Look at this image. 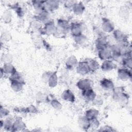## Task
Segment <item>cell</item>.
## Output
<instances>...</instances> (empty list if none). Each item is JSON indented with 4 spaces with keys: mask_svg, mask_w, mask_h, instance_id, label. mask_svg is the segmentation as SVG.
<instances>
[{
    "mask_svg": "<svg viewBox=\"0 0 132 132\" xmlns=\"http://www.w3.org/2000/svg\"><path fill=\"white\" fill-rule=\"evenodd\" d=\"M112 91V98L114 102L124 106L128 103L129 96L123 87H114Z\"/></svg>",
    "mask_w": 132,
    "mask_h": 132,
    "instance_id": "1",
    "label": "cell"
},
{
    "mask_svg": "<svg viewBox=\"0 0 132 132\" xmlns=\"http://www.w3.org/2000/svg\"><path fill=\"white\" fill-rule=\"evenodd\" d=\"M56 25L57 28V33L66 34L70 31V24L68 20L64 19H58L57 21Z\"/></svg>",
    "mask_w": 132,
    "mask_h": 132,
    "instance_id": "2",
    "label": "cell"
},
{
    "mask_svg": "<svg viewBox=\"0 0 132 132\" xmlns=\"http://www.w3.org/2000/svg\"><path fill=\"white\" fill-rule=\"evenodd\" d=\"M40 33L48 36L57 34V28L55 22L52 20H50L45 23L41 28Z\"/></svg>",
    "mask_w": 132,
    "mask_h": 132,
    "instance_id": "3",
    "label": "cell"
},
{
    "mask_svg": "<svg viewBox=\"0 0 132 132\" xmlns=\"http://www.w3.org/2000/svg\"><path fill=\"white\" fill-rule=\"evenodd\" d=\"M116 43H122L128 42V36L123 31L115 29L112 34Z\"/></svg>",
    "mask_w": 132,
    "mask_h": 132,
    "instance_id": "4",
    "label": "cell"
},
{
    "mask_svg": "<svg viewBox=\"0 0 132 132\" xmlns=\"http://www.w3.org/2000/svg\"><path fill=\"white\" fill-rule=\"evenodd\" d=\"M85 30V25L82 22H73L70 24V31L72 36H75L81 34Z\"/></svg>",
    "mask_w": 132,
    "mask_h": 132,
    "instance_id": "5",
    "label": "cell"
},
{
    "mask_svg": "<svg viewBox=\"0 0 132 132\" xmlns=\"http://www.w3.org/2000/svg\"><path fill=\"white\" fill-rule=\"evenodd\" d=\"M101 29L104 33H111L115 29L114 23L110 19L103 18L102 19Z\"/></svg>",
    "mask_w": 132,
    "mask_h": 132,
    "instance_id": "6",
    "label": "cell"
},
{
    "mask_svg": "<svg viewBox=\"0 0 132 132\" xmlns=\"http://www.w3.org/2000/svg\"><path fill=\"white\" fill-rule=\"evenodd\" d=\"M76 71L77 74L82 76L86 75L90 72L87 59L81 60L78 61L76 68Z\"/></svg>",
    "mask_w": 132,
    "mask_h": 132,
    "instance_id": "7",
    "label": "cell"
},
{
    "mask_svg": "<svg viewBox=\"0 0 132 132\" xmlns=\"http://www.w3.org/2000/svg\"><path fill=\"white\" fill-rule=\"evenodd\" d=\"M35 19L41 24L43 23L44 24L45 23L51 20L50 12L45 9H44L39 12L36 13L35 16Z\"/></svg>",
    "mask_w": 132,
    "mask_h": 132,
    "instance_id": "8",
    "label": "cell"
},
{
    "mask_svg": "<svg viewBox=\"0 0 132 132\" xmlns=\"http://www.w3.org/2000/svg\"><path fill=\"white\" fill-rule=\"evenodd\" d=\"M110 54H111V58L112 60H118L121 58L122 57V52L120 45L116 43L111 46H109Z\"/></svg>",
    "mask_w": 132,
    "mask_h": 132,
    "instance_id": "9",
    "label": "cell"
},
{
    "mask_svg": "<svg viewBox=\"0 0 132 132\" xmlns=\"http://www.w3.org/2000/svg\"><path fill=\"white\" fill-rule=\"evenodd\" d=\"M131 69L121 68L117 71L118 78L122 81H126L131 78Z\"/></svg>",
    "mask_w": 132,
    "mask_h": 132,
    "instance_id": "10",
    "label": "cell"
},
{
    "mask_svg": "<svg viewBox=\"0 0 132 132\" xmlns=\"http://www.w3.org/2000/svg\"><path fill=\"white\" fill-rule=\"evenodd\" d=\"M76 86L79 90L83 91L89 88H92L93 86V82L89 78L81 79L76 82Z\"/></svg>",
    "mask_w": 132,
    "mask_h": 132,
    "instance_id": "11",
    "label": "cell"
},
{
    "mask_svg": "<svg viewBox=\"0 0 132 132\" xmlns=\"http://www.w3.org/2000/svg\"><path fill=\"white\" fill-rule=\"evenodd\" d=\"M78 63V61L74 55H71L68 57L65 62V67L66 69L69 71H72L76 69Z\"/></svg>",
    "mask_w": 132,
    "mask_h": 132,
    "instance_id": "12",
    "label": "cell"
},
{
    "mask_svg": "<svg viewBox=\"0 0 132 132\" xmlns=\"http://www.w3.org/2000/svg\"><path fill=\"white\" fill-rule=\"evenodd\" d=\"M95 45L97 51L107 46H109L108 44L106 36L104 34L98 36L95 40Z\"/></svg>",
    "mask_w": 132,
    "mask_h": 132,
    "instance_id": "13",
    "label": "cell"
},
{
    "mask_svg": "<svg viewBox=\"0 0 132 132\" xmlns=\"http://www.w3.org/2000/svg\"><path fill=\"white\" fill-rule=\"evenodd\" d=\"M26 128V125L21 117L14 119L12 131H24Z\"/></svg>",
    "mask_w": 132,
    "mask_h": 132,
    "instance_id": "14",
    "label": "cell"
},
{
    "mask_svg": "<svg viewBox=\"0 0 132 132\" xmlns=\"http://www.w3.org/2000/svg\"><path fill=\"white\" fill-rule=\"evenodd\" d=\"M81 95L83 99L86 102H92L96 96V93L92 88L81 91Z\"/></svg>",
    "mask_w": 132,
    "mask_h": 132,
    "instance_id": "15",
    "label": "cell"
},
{
    "mask_svg": "<svg viewBox=\"0 0 132 132\" xmlns=\"http://www.w3.org/2000/svg\"><path fill=\"white\" fill-rule=\"evenodd\" d=\"M60 6V2L56 0L45 1L44 8L45 10L51 12L57 10Z\"/></svg>",
    "mask_w": 132,
    "mask_h": 132,
    "instance_id": "16",
    "label": "cell"
},
{
    "mask_svg": "<svg viewBox=\"0 0 132 132\" xmlns=\"http://www.w3.org/2000/svg\"><path fill=\"white\" fill-rule=\"evenodd\" d=\"M100 68L102 71L108 72L115 69L116 68V64L111 59L106 60L103 61L101 65H100Z\"/></svg>",
    "mask_w": 132,
    "mask_h": 132,
    "instance_id": "17",
    "label": "cell"
},
{
    "mask_svg": "<svg viewBox=\"0 0 132 132\" xmlns=\"http://www.w3.org/2000/svg\"><path fill=\"white\" fill-rule=\"evenodd\" d=\"M61 98L62 100L71 103H73L75 101V96L70 89L64 90L61 94Z\"/></svg>",
    "mask_w": 132,
    "mask_h": 132,
    "instance_id": "18",
    "label": "cell"
},
{
    "mask_svg": "<svg viewBox=\"0 0 132 132\" xmlns=\"http://www.w3.org/2000/svg\"><path fill=\"white\" fill-rule=\"evenodd\" d=\"M100 85L103 90L106 91H112L114 88V83L112 80L107 78L102 79L100 81Z\"/></svg>",
    "mask_w": 132,
    "mask_h": 132,
    "instance_id": "19",
    "label": "cell"
},
{
    "mask_svg": "<svg viewBox=\"0 0 132 132\" xmlns=\"http://www.w3.org/2000/svg\"><path fill=\"white\" fill-rule=\"evenodd\" d=\"M97 56L99 59L102 61L110 59L111 54L109 46L103 48L97 51Z\"/></svg>",
    "mask_w": 132,
    "mask_h": 132,
    "instance_id": "20",
    "label": "cell"
},
{
    "mask_svg": "<svg viewBox=\"0 0 132 132\" xmlns=\"http://www.w3.org/2000/svg\"><path fill=\"white\" fill-rule=\"evenodd\" d=\"M78 126L81 129L87 131L90 127V121L87 119L84 116L78 118L77 120Z\"/></svg>",
    "mask_w": 132,
    "mask_h": 132,
    "instance_id": "21",
    "label": "cell"
},
{
    "mask_svg": "<svg viewBox=\"0 0 132 132\" xmlns=\"http://www.w3.org/2000/svg\"><path fill=\"white\" fill-rule=\"evenodd\" d=\"M72 10L75 14L81 15L85 10V6L81 2H77L73 7Z\"/></svg>",
    "mask_w": 132,
    "mask_h": 132,
    "instance_id": "22",
    "label": "cell"
},
{
    "mask_svg": "<svg viewBox=\"0 0 132 132\" xmlns=\"http://www.w3.org/2000/svg\"><path fill=\"white\" fill-rule=\"evenodd\" d=\"M99 111L95 108H90L87 109L85 112L84 116L89 120L97 118L99 116Z\"/></svg>",
    "mask_w": 132,
    "mask_h": 132,
    "instance_id": "23",
    "label": "cell"
},
{
    "mask_svg": "<svg viewBox=\"0 0 132 132\" xmlns=\"http://www.w3.org/2000/svg\"><path fill=\"white\" fill-rule=\"evenodd\" d=\"M10 82L11 89L15 92H19L22 91L25 85L24 82L15 80H10Z\"/></svg>",
    "mask_w": 132,
    "mask_h": 132,
    "instance_id": "24",
    "label": "cell"
},
{
    "mask_svg": "<svg viewBox=\"0 0 132 132\" xmlns=\"http://www.w3.org/2000/svg\"><path fill=\"white\" fill-rule=\"evenodd\" d=\"M121 65L123 68L131 69L132 59L131 55H125L121 57Z\"/></svg>",
    "mask_w": 132,
    "mask_h": 132,
    "instance_id": "25",
    "label": "cell"
},
{
    "mask_svg": "<svg viewBox=\"0 0 132 132\" xmlns=\"http://www.w3.org/2000/svg\"><path fill=\"white\" fill-rule=\"evenodd\" d=\"M1 68L3 69L5 74L9 75V76L12 75L17 71L15 68L12 63L3 64Z\"/></svg>",
    "mask_w": 132,
    "mask_h": 132,
    "instance_id": "26",
    "label": "cell"
},
{
    "mask_svg": "<svg viewBox=\"0 0 132 132\" xmlns=\"http://www.w3.org/2000/svg\"><path fill=\"white\" fill-rule=\"evenodd\" d=\"M87 61L90 72H96L100 68V64L96 59L91 58L87 59Z\"/></svg>",
    "mask_w": 132,
    "mask_h": 132,
    "instance_id": "27",
    "label": "cell"
},
{
    "mask_svg": "<svg viewBox=\"0 0 132 132\" xmlns=\"http://www.w3.org/2000/svg\"><path fill=\"white\" fill-rule=\"evenodd\" d=\"M73 40L74 42L78 45H83L87 43L88 41L87 37L83 34L73 36Z\"/></svg>",
    "mask_w": 132,
    "mask_h": 132,
    "instance_id": "28",
    "label": "cell"
},
{
    "mask_svg": "<svg viewBox=\"0 0 132 132\" xmlns=\"http://www.w3.org/2000/svg\"><path fill=\"white\" fill-rule=\"evenodd\" d=\"M2 21L5 24H9L12 20V14L10 10L4 11L2 15Z\"/></svg>",
    "mask_w": 132,
    "mask_h": 132,
    "instance_id": "29",
    "label": "cell"
},
{
    "mask_svg": "<svg viewBox=\"0 0 132 132\" xmlns=\"http://www.w3.org/2000/svg\"><path fill=\"white\" fill-rule=\"evenodd\" d=\"M58 82V78L56 72H53L48 80L47 84L50 88H55Z\"/></svg>",
    "mask_w": 132,
    "mask_h": 132,
    "instance_id": "30",
    "label": "cell"
},
{
    "mask_svg": "<svg viewBox=\"0 0 132 132\" xmlns=\"http://www.w3.org/2000/svg\"><path fill=\"white\" fill-rule=\"evenodd\" d=\"M14 120V119H13L7 117L5 120H4V125L3 128L6 131H12Z\"/></svg>",
    "mask_w": 132,
    "mask_h": 132,
    "instance_id": "31",
    "label": "cell"
},
{
    "mask_svg": "<svg viewBox=\"0 0 132 132\" xmlns=\"http://www.w3.org/2000/svg\"><path fill=\"white\" fill-rule=\"evenodd\" d=\"M44 1H34L31 2V4L36 13L39 12L44 9Z\"/></svg>",
    "mask_w": 132,
    "mask_h": 132,
    "instance_id": "32",
    "label": "cell"
},
{
    "mask_svg": "<svg viewBox=\"0 0 132 132\" xmlns=\"http://www.w3.org/2000/svg\"><path fill=\"white\" fill-rule=\"evenodd\" d=\"M12 9L15 11L18 17L21 18L24 16L25 14V10L24 7L19 4H14L12 7Z\"/></svg>",
    "mask_w": 132,
    "mask_h": 132,
    "instance_id": "33",
    "label": "cell"
},
{
    "mask_svg": "<svg viewBox=\"0 0 132 132\" xmlns=\"http://www.w3.org/2000/svg\"><path fill=\"white\" fill-rule=\"evenodd\" d=\"M119 13L120 17L123 19H126L129 15V8L126 5L122 6L120 8Z\"/></svg>",
    "mask_w": 132,
    "mask_h": 132,
    "instance_id": "34",
    "label": "cell"
},
{
    "mask_svg": "<svg viewBox=\"0 0 132 132\" xmlns=\"http://www.w3.org/2000/svg\"><path fill=\"white\" fill-rule=\"evenodd\" d=\"M1 60L3 64L11 63L13 61V57L10 53H5L1 56Z\"/></svg>",
    "mask_w": 132,
    "mask_h": 132,
    "instance_id": "35",
    "label": "cell"
},
{
    "mask_svg": "<svg viewBox=\"0 0 132 132\" xmlns=\"http://www.w3.org/2000/svg\"><path fill=\"white\" fill-rule=\"evenodd\" d=\"M50 104L51 106L54 109L57 110H60L62 107V105L60 102L56 98L52 99L50 102Z\"/></svg>",
    "mask_w": 132,
    "mask_h": 132,
    "instance_id": "36",
    "label": "cell"
},
{
    "mask_svg": "<svg viewBox=\"0 0 132 132\" xmlns=\"http://www.w3.org/2000/svg\"><path fill=\"white\" fill-rule=\"evenodd\" d=\"M9 78V80H15L20 81L25 83V81L22 75L20 73H19L17 71L15 73H14L13 74H12V75L10 76Z\"/></svg>",
    "mask_w": 132,
    "mask_h": 132,
    "instance_id": "37",
    "label": "cell"
},
{
    "mask_svg": "<svg viewBox=\"0 0 132 132\" xmlns=\"http://www.w3.org/2000/svg\"><path fill=\"white\" fill-rule=\"evenodd\" d=\"M1 39L2 42H8L11 39V35L8 31L4 30L1 34Z\"/></svg>",
    "mask_w": 132,
    "mask_h": 132,
    "instance_id": "38",
    "label": "cell"
},
{
    "mask_svg": "<svg viewBox=\"0 0 132 132\" xmlns=\"http://www.w3.org/2000/svg\"><path fill=\"white\" fill-rule=\"evenodd\" d=\"M90 121V127L89 129L95 130L99 128L100 122L97 118L92 119Z\"/></svg>",
    "mask_w": 132,
    "mask_h": 132,
    "instance_id": "39",
    "label": "cell"
},
{
    "mask_svg": "<svg viewBox=\"0 0 132 132\" xmlns=\"http://www.w3.org/2000/svg\"><path fill=\"white\" fill-rule=\"evenodd\" d=\"M10 114V111L9 109L5 107L4 106H3L2 105H1L0 108V117L1 119L5 118L8 117Z\"/></svg>",
    "mask_w": 132,
    "mask_h": 132,
    "instance_id": "40",
    "label": "cell"
},
{
    "mask_svg": "<svg viewBox=\"0 0 132 132\" xmlns=\"http://www.w3.org/2000/svg\"><path fill=\"white\" fill-rule=\"evenodd\" d=\"M26 109V112L28 113H37L38 111V110L37 108L34 105H30L28 106H27L26 108H25Z\"/></svg>",
    "mask_w": 132,
    "mask_h": 132,
    "instance_id": "41",
    "label": "cell"
},
{
    "mask_svg": "<svg viewBox=\"0 0 132 132\" xmlns=\"http://www.w3.org/2000/svg\"><path fill=\"white\" fill-rule=\"evenodd\" d=\"M53 72H51V71H46L44 72L41 76V79L43 81V82H44V83H46L47 84L48 80L52 74Z\"/></svg>",
    "mask_w": 132,
    "mask_h": 132,
    "instance_id": "42",
    "label": "cell"
},
{
    "mask_svg": "<svg viewBox=\"0 0 132 132\" xmlns=\"http://www.w3.org/2000/svg\"><path fill=\"white\" fill-rule=\"evenodd\" d=\"M77 2V1H71V0L66 1H64L63 5L65 8L72 9L73 7Z\"/></svg>",
    "mask_w": 132,
    "mask_h": 132,
    "instance_id": "43",
    "label": "cell"
},
{
    "mask_svg": "<svg viewBox=\"0 0 132 132\" xmlns=\"http://www.w3.org/2000/svg\"><path fill=\"white\" fill-rule=\"evenodd\" d=\"M98 131H115L116 130L111 126L108 125H104V126L101 127L100 128V129H98Z\"/></svg>",
    "mask_w": 132,
    "mask_h": 132,
    "instance_id": "44",
    "label": "cell"
},
{
    "mask_svg": "<svg viewBox=\"0 0 132 132\" xmlns=\"http://www.w3.org/2000/svg\"><path fill=\"white\" fill-rule=\"evenodd\" d=\"M94 105L100 106L103 104V100L102 98L100 96H98L96 95V96L95 97V98L92 101V102Z\"/></svg>",
    "mask_w": 132,
    "mask_h": 132,
    "instance_id": "45",
    "label": "cell"
},
{
    "mask_svg": "<svg viewBox=\"0 0 132 132\" xmlns=\"http://www.w3.org/2000/svg\"><path fill=\"white\" fill-rule=\"evenodd\" d=\"M5 75V73H4V72L3 70V69L1 68V78H2L3 76H4Z\"/></svg>",
    "mask_w": 132,
    "mask_h": 132,
    "instance_id": "46",
    "label": "cell"
}]
</instances>
